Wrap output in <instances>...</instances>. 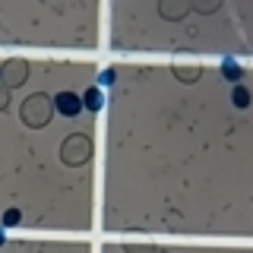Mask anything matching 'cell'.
Returning a JSON list of instances; mask_svg holds the SVG:
<instances>
[{"label": "cell", "instance_id": "obj_1", "mask_svg": "<svg viewBox=\"0 0 253 253\" xmlns=\"http://www.w3.org/2000/svg\"><path fill=\"white\" fill-rule=\"evenodd\" d=\"M92 152V139L89 136H70L63 142V162L67 165H83Z\"/></svg>", "mask_w": 253, "mask_h": 253}, {"label": "cell", "instance_id": "obj_2", "mask_svg": "<svg viewBox=\"0 0 253 253\" xmlns=\"http://www.w3.org/2000/svg\"><path fill=\"white\" fill-rule=\"evenodd\" d=\"M22 121L35 124V126H42L47 121V98L44 95H32L26 105H22Z\"/></svg>", "mask_w": 253, "mask_h": 253}, {"label": "cell", "instance_id": "obj_3", "mask_svg": "<svg viewBox=\"0 0 253 253\" xmlns=\"http://www.w3.org/2000/svg\"><path fill=\"white\" fill-rule=\"evenodd\" d=\"M54 108H57L63 117H76L79 111H83V98H79L76 92H60L57 98H54Z\"/></svg>", "mask_w": 253, "mask_h": 253}, {"label": "cell", "instance_id": "obj_4", "mask_svg": "<svg viewBox=\"0 0 253 253\" xmlns=\"http://www.w3.org/2000/svg\"><path fill=\"white\" fill-rule=\"evenodd\" d=\"M101 105H105V95H101V89H89L83 95V108L89 111H101Z\"/></svg>", "mask_w": 253, "mask_h": 253}, {"label": "cell", "instance_id": "obj_5", "mask_svg": "<svg viewBox=\"0 0 253 253\" xmlns=\"http://www.w3.org/2000/svg\"><path fill=\"white\" fill-rule=\"evenodd\" d=\"M221 73H225V79H241V67H237V60L225 57V60H221Z\"/></svg>", "mask_w": 253, "mask_h": 253}, {"label": "cell", "instance_id": "obj_6", "mask_svg": "<svg viewBox=\"0 0 253 253\" xmlns=\"http://www.w3.org/2000/svg\"><path fill=\"white\" fill-rule=\"evenodd\" d=\"M234 105L237 108H247L250 105V92L247 89H234Z\"/></svg>", "mask_w": 253, "mask_h": 253}, {"label": "cell", "instance_id": "obj_7", "mask_svg": "<svg viewBox=\"0 0 253 253\" xmlns=\"http://www.w3.org/2000/svg\"><path fill=\"white\" fill-rule=\"evenodd\" d=\"M16 221H19V209H6L3 212V225L10 228V225H16Z\"/></svg>", "mask_w": 253, "mask_h": 253}, {"label": "cell", "instance_id": "obj_8", "mask_svg": "<svg viewBox=\"0 0 253 253\" xmlns=\"http://www.w3.org/2000/svg\"><path fill=\"white\" fill-rule=\"evenodd\" d=\"M114 83V70H105V73H101V85H111Z\"/></svg>", "mask_w": 253, "mask_h": 253}, {"label": "cell", "instance_id": "obj_9", "mask_svg": "<svg viewBox=\"0 0 253 253\" xmlns=\"http://www.w3.org/2000/svg\"><path fill=\"white\" fill-rule=\"evenodd\" d=\"M6 108V89H0V111Z\"/></svg>", "mask_w": 253, "mask_h": 253}, {"label": "cell", "instance_id": "obj_10", "mask_svg": "<svg viewBox=\"0 0 253 253\" xmlns=\"http://www.w3.org/2000/svg\"><path fill=\"white\" fill-rule=\"evenodd\" d=\"M3 241H6V234H3V228H0V247H3Z\"/></svg>", "mask_w": 253, "mask_h": 253}, {"label": "cell", "instance_id": "obj_11", "mask_svg": "<svg viewBox=\"0 0 253 253\" xmlns=\"http://www.w3.org/2000/svg\"><path fill=\"white\" fill-rule=\"evenodd\" d=\"M0 76H3V73H0Z\"/></svg>", "mask_w": 253, "mask_h": 253}]
</instances>
